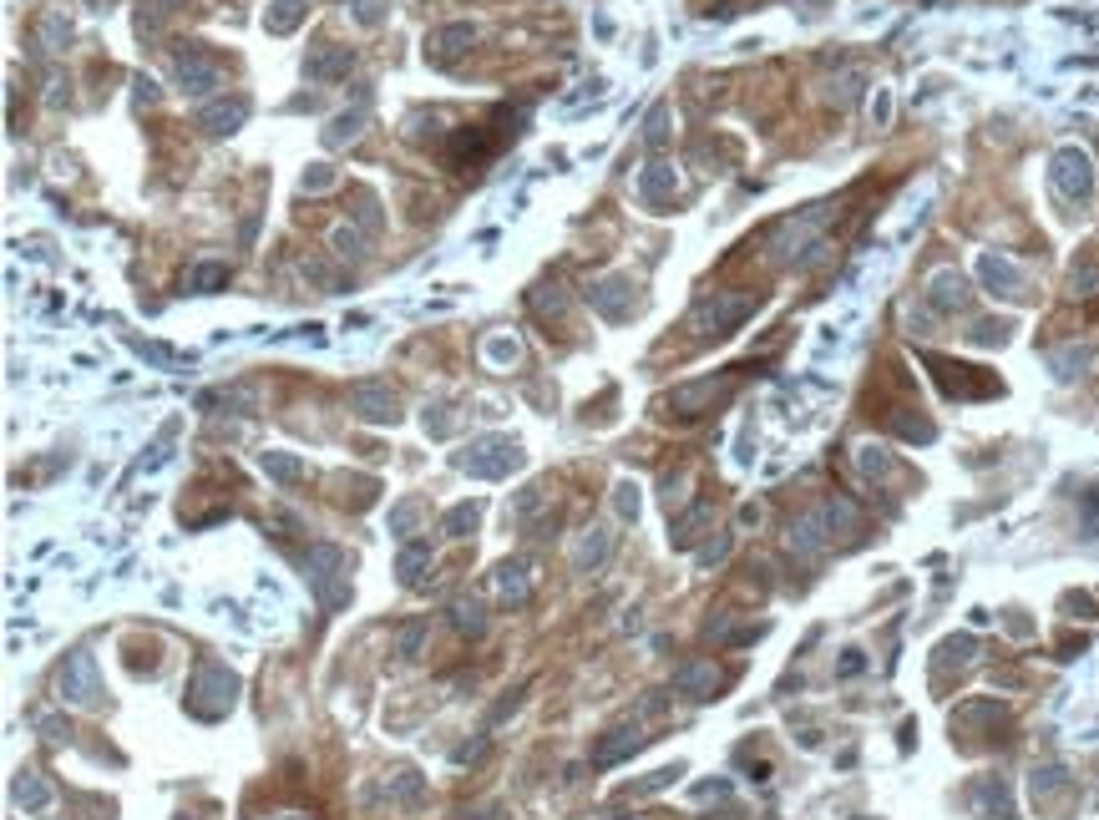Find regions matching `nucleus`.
<instances>
[{
  "label": "nucleus",
  "instance_id": "9d476101",
  "mask_svg": "<svg viewBox=\"0 0 1099 820\" xmlns=\"http://www.w3.org/2000/svg\"><path fill=\"white\" fill-rule=\"evenodd\" d=\"M471 41H477V31H471V26H461V21H456V26H441V31L426 36V61H431V66H451L456 56L471 51Z\"/></svg>",
  "mask_w": 1099,
  "mask_h": 820
},
{
  "label": "nucleus",
  "instance_id": "393cba45",
  "mask_svg": "<svg viewBox=\"0 0 1099 820\" xmlns=\"http://www.w3.org/2000/svg\"><path fill=\"white\" fill-rule=\"evenodd\" d=\"M259 461H264V471H269L274 481H299V476H304V461H299L294 451H264Z\"/></svg>",
  "mask_w": 1099,
  "mask_h": 820
},
{
  "label": "nucleus",
  "instance_id": "3c124183",
  "mask_svg": "<svg viewBox=\"0 0 1099 820\" xmlns=\"http://www.w3.org/2000/svg\"><path fill=\"white\" fill-rule=\"evenodd\" d=\"M284 820H299V815H284Z\"/></svg>",
  "mask_w": 1099,
  "mask_h": 820
},
{
  "label": "nucleus",
  "instance_id": "de8ad7c7",
  "mask_svg": "<svg viewBox=\"0 0 1099 820\" xmlns=\"http://www.w3.org/2000/svg\"><path fill=\"white\" fill-rule=\"evenodd\" d=\"M487 355H492V360H517V340H492Z\"/></svg>",
  "mask_w": 1099,
  "mask_h": 820
},
{
  "label": "nucleus",
  "instance_id": "a19ab883",
  "mask_svg": "<svg viewBox=\"0 0 1099 820\" xmlns=\"http://www.w3.org/2000/svg\"><path fill=\"white\" fill-rule=\"evenodd\" d=\"M1089 360V350H1064V355H1054V365H1059V380H1069L1074 375V365H1084Z\"/></svg>",
  "mask_w": 1099,
  "mask_h": 820
},
{
  "label": "nucleus",
  "instance_id": "09e8293b",
  "mask_svg": "<svg viewBox=\"0 0 1099 820\" xmlns=\"http://www.w3.org/2000/svg\"><path fill=\"white\" fill-rule=\"evenodd\" d=\"M137 97H142V102H157V87H152L147 76H137Z\"/></svg>",
  "mask_w": 1099,
  "mask_h": 820
},
{
  "label": "nucleus",
  "instance_id": "f8f14e48",
  "mask_svg": "<svg viewBox=\"0 0 1099 820\" xmlns=\"http://www.w3.org/2000/svg\"><path fill=\"white\" fill-rule=\"evenodd\" d=\"M927 304H932L937 314H958V309L968 304V279H963L958 269H942V274H932Z\"/></svg>",
  "mask_w": 1099,
  "mask_h": 820
},
{
  "label": "nucleus",
  "instance_id": "cd10ccee",
  "mask_svg": "<svg viewBox=\"0 0 1099 820\" xmlns=\"http://www.w3.org/2000/svg\"><path fill=\"white\" fill-rule=\"evenodd\" d=\"M218 284H228V269H223V264H198V269L188 274V289H193V294H213Z\"/></svg>",
  "mask_w": 1099,
  "mask_h": 820
},
{
  "label": "nucleus",
  "instance_id": "8fccbe9b",
  "mask_svg": "<svg viewBox=\"0 0 1099 820\" xmlns=\"http://www.w3.org/2000/svg\"><path fill=\"white\" fill-rule=\"evenodd\" d=\"M841 674H861V653H856V648H851L846 659H841Z\"/></svg>",
  "mask_w": 1099,
  "mask_h": 820
},
{
  "label": "nucleus",
  "instance_id": "423d86ee",
  "mask_svg": "<svg viewBox=\"0 0 1099 820\" xmlns=\"http://www.w3.org/2000/svg\"><path fill=\"white\" fill-rule=\"evenodd\" d=\"M350 410L365 421V426H396L401 421V400L385 380H360L350 385Z\"/></svg>",
  "mask_w": 1099,
  "mask_h": 820
},
{
  "label": "nucleus",
  "instance_id": "603ef678",
  "mask_svg": "<svg viewBox=\"0 0 1099 820\" xmlns=\"http://www.w3.org/2000/svg\"><path fill=\"white\" fill-rule=\"evenodd\" d=\"M178 820H188V815H178Z\"/></svg>",
  "mask_w": 1099,
  "mask_h": 820
},
{
  "label": "nucleus",
  "instance_id": "aec40b11",
  "mask_svg": "<svg viewBox=\"0 0 1099 820\" xmlns=\"http://www.w3.org/2000/svg\"><path fill=\"white\" fill-rule=\"evenodd\" d=\"M674 684H679L689 699H710L715 684H720V674H715V664H684V669L674 674Z\"/></svg>",
  "mask_w": 1099,
  "mask_h": 820
},
{
  "label": "nucleus",
  "instance_id": "58836bf2",
  "mask_svg": "<svg viewBox=\"0 0 1099 820\" xmlns=\"http://www.w3.org/2000/svg\"><path fill=\"white\" fill-rule=\"evenodd\" d=\"M892 426H897L907 441H932V421H922V416H897Z\"/></svg>",
  "mask_w": 1099,
  "mask_h": 820
},
{
  "label": "nucleus",
  "instance_id": "6ab92c4d",
  "mask_svg": "<svg viewBox=\"0 0 1099 820\" xmlns=\"http://www.w3.org/2000/svg\"><path fill=\"white\" fill-rule=\"evenodd\" d=\"M674 188H679V183H674V168H669V162H654V168L639 178V198H644L649 208H659L664 198H674Z\"/></svg>",
  "mask_w": 1099,
  "mask_h": 820
},
{
  "label": "nucleus",
  "instance_id": "ddd939ff",
  "mask_svg": "<svg viewBox=\"0 0 1099 820\" xmlns=\"http://www.w3.org/2000/svg\"><path fill=\"white\" fill-rule=\"evenodd\" d=\"M244 117H249V97H233V102H213V107H203V112H198V127L213 132V137H223V132H239Z\"/></svg>",
  "mask_w": 1099,
  "mask_h": 820
},
{
  "label": "nucleus",
  "instance_id": "39448f33",
  "mask_svg": "<svg viewBox=\"0 0 1099 820\" xmlns=\"http://www.w3.org/2000/svg\"><path fill=\"white\" fill-rule=\"evenodd\" d=\"M61 699L76 709H97L102 704V679H97V659L87 648H76L66 669H61Z\"/></svg>",
  "mask_w": 1099,
  "mask_h": 820
},
{
  "label": "nucleus",
  "instance_id": "20e7f679",
  "mask_svg": "<svg viewBox=\"0 0 1099 820\" xmlns=\"http://www.w3.org/2000/svg\"><path fill=\"white\" fill-rule=\"evenodd\" d=\"M745 314H755V299H750V294H715V299H704V304L694 309L689 330H694L699 340H720V335L735 330Z\"/></svg>",
  "mask_w": 1099,
  "mask_h": 820
},
{
  "label": "nucleus",
  "instance_id": "6e6552de",
  "mask_svg": "<svg viewBox=\"0 0 1099 820\" xmlns=\"http://www.w3.org/2000/svg\"><path fill=\"white\" fill-rule=\"evenodd\" d=\"M735 390V380L730 375H710V380H689V385H679L674 395H669V405H674V416H704V410H715L725 395Z\"/></svg>",
  "mask_w": 1099,
  "mask_h": 820
},
{
  "label": "nucleus",
  "instance_id": "1a4fd4ad",
  "mask_svg": "<svg viewBox=\"0 0 1099 820\" xmlns=\"http://www.w3.org/2000/svg\"><path fill=\"white\" fill-rule=\"evenodd\" d=\"M173 76H178V87H183L188 97H208V92H218V87H223V71H218V61H208V56H198V51H178Z\"/></svg>",
  "mask_w": 1099,
  "mask_h": 820
},
{
  "label": "nucleus",
  "instance_id": "c03bdc74",
  "mask_svg": "<svg viewBox=\"0 0 1099 820\" xmlns=\"http://www.w3.org/2000/svg\"><path fill=\"white\" fill-rule=\"evenodd\" d=\"M725 557H730V537H720V542H710V547L699 552V562H704V567H715V562H725Z\"/></svg>",
  "mask_w": 1099,
  "mask_h": 820
},
{
  "label": "nucleus",
  "instance_id": "2eb2a0df",
  "mask_svg": "<svg viewBox=\"0 0 1099 820\" xmlns=\"http://www.w3.org/2000/svg\"><path fill=\"white\" fill-rule=\"evenodd\" d=\"M608 552H613V532H608V527H588L583 542L573 547V567H578V572H593V567H603Z\"/></svg>",
  "mask_w": 1099,
  "mask_h": 820
},
{
  "label": "nucleus",
  "instance_id": "473e14b6",
  "mask_svg": "<svg viewBox=\"0 0 1099 820\" xmlns=\"http://www.w3.org/2000/svg\"><path fill=\"white\" fill-rule=\"evenodd\" d=\"M613 507H618L623 522H639V491L628 486V481H618V486H613Z\"/></svg>",
  "mask_w": 1099,
  "mask_h": 820
},
{
  "label": "nucleus",
  "instance_id": "37998d69",
  "mask_svg": "<svg viewBox=\"0 0 1099 820\" xmlns=\"http://www.w3.org/2000/svg\"><path fill=\"white\" fill-rule=\"evenodd\" d=\"M1069 284H1074V294H1094V284H1099V264H1094V269H1074Z\"/></svg>",
  "mask_w": 1099,
  "mask_h": 820
},
{
  "label": "nucleus",
  "instance_id": "f704fd0d",
  "mask_svg": "<svg viewBox=\"0 0 1099 820\" xmlns=\"http://www.w3.org/2000/svg\"><path fill=\"white\" fill-rule=\"evenodd\" d=\"M968 659H973V638H968V633H963V638H948V643L937 648V664H968Z\"/></svg>",
  "mask_w": 1099,
  "mask_h": 820
},
{
  "label": "nucleus",
  "instance_id": "412c9836",
  "mask_svg": "<svg viewBox=\"0 0 1099 820\" xmlns=\"http://www.w3.org/2000/svg\"><path fill=\"white\" fill-rule=\"evenodd\" d=\"M365 117H370V102H360L355 112H340V117L325 127V147H345V142H355V137L365 132Z\"/></svg>",
  "mask_w": 1099,
  "mask_h": 820
},
{
  "label": "nucleus",
  "instance_id": "f03ea898",
  "mask_svg": "<svg viewBox=\"0 0 1099 820\" xmlns=\"http://www.w3.org/2000/svg\"><path fill=\"white\" fill-rule=\"evenodd\" d=\"M233 704H239V679H233L223 664L203 659V664L193 669V684H188V709H193L198 719H223Z\"/></svg>",
  "mask_w": 1099,
  "mask_h": 820
},
{
  "label": "nucleus",
  "instance_id": "a18cd8bd",
  "mask_svg": "<svg viewBox=\"0 0 1099 820\" xmlns=\"http://www.w3.org/2000/svg\"><path fill=\"white\" fill-rule=\"evenodd\" d=\"M330 183H335V173H330V168H314V173H304V188H309V193H320V188H330Z\"/></svg>",
  "mask_w": 1099,
  "mask_h": 820
},
{
  "label": "nucleus",
  "instance_id": "4468645a",
  "mask_svg": "<svg viewBox=\"0 0 1099 820\" xmlns=\"http://www.w3.org/2000/svg\"><path fill=\"white\" fill-rule=\"evenodd\" d=\"M350 66H355V51H350V46H320V51L304 61L309 81H340Z\"/></svg>",
  "mask_w": 1099,
  "mask_h": 820
},
{
  "label": "nucleus",
  "instance_id": "a878e982",
  "mask_svg": "<svg viewBox=\"0 0 1099 820\" xmlns=\"http://www.w3.org/2000/svg\"><path fill=\"white\" fill-rule=\"evenodd\" d=\"M426 562H431V547H426V542H411V547L401 552L396 572H401V583H406V588H416V583H421V567H426Z\"/></svg>",
  "mask_w": 1099,
  "mask_h": 820
},
{
  "label": "nucleus",
  "instance_id": "bb28decb",
  "mask_svg": "<svg viewBox=\"0 0 1099 820\" xmlns=\"http://www.w3.org/2000/svg\"><path fill=\"white\" fill-rule=\"evenodd\" d=\"M978 800H983V820H1013V805L1003 795V785H978Z\"/></svg>",
  "mask_w": 1099,
  "mask_h": 820
},
{
  "label": "nucleus",
  "instance_id": "c85d7f7f",
  "mask_svg": "<svg viewBox=\"0 0 1099 820\" xmlns=\"http://www.w3.org/2000/svg\"><path fill=\"white\" fill-rule=\"evenodd\" d=\"M826 527H831V537H836V532H846V537H851V532L861 527V517H856V507H851V502H831V507H826Z\"/></svg>",
  "mask_w": 1099,
  "mask_h": 820
},
{
  "label": "nucleus",
  "instance_id": "dca6fc26",
  "mask_svg": "<svg viewBox=\"0 0 1099 820\" xmlns=\"http://www.w3.org/2000/svg\"><path fill=\"white\" fill-rule=\"evenodd\" d=\"M639 745H644L639 729H608V740L593 745V765H618L623 755H634Z\"/></svg>",
  "mask_w": 1099,
  "mask_h": 820
},
{
  "label": "nucleus",
  "instance_id": "4be33fe9",
  "mask_svg": "<svg viewBox=\"0 0 1099 820\" xmlns=\"http://www.w3.org/2000/svg\"><path fill=\"white\" fill-rule=\"evenodd\" d=\"M527 562H507L502 572H497V588H502V598L512 603V608H522L527 603V593H532V578H527Z\"/></svg>",
  "mask_w": 1099,
  "mask_h": 820
},
{
  "label": "nucleus",
  "instance_id": "2f4dec72",
  "mask_svg": "<svg viewBox=\"0 0 1099 820\" xmlns=\"http://www.w3.org/2000/svg\"><path fill=\"white\" fill-rule=\"evenodd\" d=\"M390 795L416 805V800H421V775H416V770H396V775H390Z\"/></svg>",
  "mask_w": 1099,
  "mask_h": 820
},
{
  "label": "nucleus",
  "instance_id": "0eeeda50",
  "mask_svg": "<svg viewBox=\"0 0 1099 820\" xmlns=\"http://www.w3.org/2000/svg\"><path fill=\"white\" fill-rule=\"evenodd\" d=\"M1049 178H1054V188H1059L1069 203H1089V193H1094V168H1089V157H1084L1079 147L1054 152V168H1049Z\"/></svg>",
  "mask_w": 1099,
  "mask_h": 820
},
{
  "label": "nucleus",
  "instance_id": "e433bc0d",
  "mask_svg": "<svg viewBox=\"0 0 1099 820\" xmlns=\"http://www.w3.org/2000/svg\"><path fill=\"white\" fill-rule=\"evenodd\" d=\"M856 461H861V471H867V476H887V471H892V456H887L882 446H861Z\"/></svg>",
  "mask_w": 1099,
  "mask_h": 820
},
{
  "label": "nucleus",
  "instance_id": "49530a36",
  "mask_svg": "<svg viewBox=\"0 0 1099 820\" xmlns=\"http://www.w3.org/2000/svg\"><path fill=\"white\" fill-rule=\"evenodd\" d=\"M335 249H340V254H360V233L340 228V233H335Z\"/></svg>",
  "mask_w": 1099,
  "mask_h": 820
},
{
  "label": "nucleus",
  "instance_id": "b1692460",
  "mask_svg": "<svg viewBox=\"0 0 1099 820\" xmlns=\"http://www.w3.org/2000/svg\"><path fill=\"white\" fill-rule=\"evenodd\" d=\"M16 800H21L26 810H46V805H51V785H46L36 770H26V775L16 780Z\"/></svg>",
  "mask_w": 1099,
  "mask_h": 820
},
{
  "label": "nucleus",
  "instance_id": "f257e3e1",
  "mask_svg": "<svg viewBox=\"0 0 1099 820\" xmlns=\"http://www.w3.org/2000/svg\"><path fill=\"white\" fill-rule=\"evenodd\" d=\"M304 578L314 588V598H320L325 613H340L350 608V552L335 547V542H314L304 552Z\"/></svg>",
  "mask_w": 1099,
  "mask_h": 820
},
{
  "label": "nucleus",
  "instance_id": "7ed1b4c3",
  "mask_svg": "<svg viewBox=\"0 0 1099 820\" xmlns=\"http://www.w3.org/2000/svg\"><path fill=\"white\" fill-rule=\"evenodd\" d=\"M451 461H456V471H466V476L497 481V476H507V471L522 466V446H517L512 436H477L466 451H456Z\"/></svg>",
  "mask_w": 1099,
  "mask_h": 820
},
{
  "label": "nucleus",
  "instance_id": "4c0bfd02",
  "mask_svg": "<svg viewBox=\"0 0 1099 820\" xmlns=\"http://www.w3.org/2000/svg\"><path fill=\"white\" fill-rule=\"evenodd\" d=\"M664 137H669V107H654V112H649V127H644V142L659 147Z\"/></svg>",
  "mask_w": 1099,
  "mask_h": 820
},
{
  "label": "nucleus",
  "instance_id": "c756f323",
  "mask_svg": "<svg viewBox=\"0 0 1099 820\" xmlns=\"http://www.w3.org/2000/svg\"><path fill=\"white\" fill-rule=\"evenodd\" d=\"M684 775V765H669V770H654L649 780H639V785H623V795H654V790H664V785H674Z\"/></svg>",
  "mask_w": 1099,
  "mask_h": 820
},
{
  "label": "nucleus",
  "instance_id": "79ce46f5",
  "mask_svg": "<svg viewBox=\"0 0 1099 820\" xmlns=\"http://www.w3.org/2000/svg\"><path fill=\"white\" fill-rule=\"evenodd\" d=\"M421 623H411V628H401V659H416V648H421Z\"/></svg>",
  "mask_w": 1099,
  "mask_h": 820
},
{
  "label": "nucleus",
  "instance_id": "72a5a7b5",
  "mask_svg": "<svg viewBox=\"0 0 1099 820\" xmlns=\"http://www.w3.org/2000/svg\"><path fill=\"white\" fill-rule=\"evenodd\" d=\"M451 618H456V628H461V633H471V638H477V633L487 628V618H482V608H477V603H456V608H451Z\"/></svg>",
  "mask_w": 1099,
  "mask_h": 820
},
{
  "label": "nucleus",
  "instance_id": "c9c22d12",
  "mask_svg": "<svg viewBox=\"0 0 1099 820\" xmlns=\"http://www.w3.org/2000/svg\"><path fill=\"white\" fill-rule=\"evenodd\" d=\"M421 426H426V436H451V405H426Z\"/></svg>",
  "mask_w": 1099,
  "mask_h": 820
},
{
  "label": "nucleus",
  "instance_id": "f3484780",
  "mask_svg": "<svg viewBox=\"0 0 1099 820\" xmlns=\"http://www.w3.org/2000/svg\"><path fill=\"white\" fill-rule=\"evenodd\" d=\"M710 522H715V507H710V502H694V507H689V512L674 522L669 542H674V547H694V542L704 537V527H710Z\"/></svg>",
  "mask_w": 1099,
  "mask_h": 820
},
{
  "label": "nucleus",
  "instance_id": "ea45409f",
  "mask_svg": "<svg viewBox=\"0 0 1099 820\" xmlns=\"http://www.w3.org/2000/svg\"><path fill=\"white\" fill-rule=\"evenodd\" d=\"M973 340H978V345H1003V340H1008V324H993V319H988V324H978Z\"/></svg>",
  "mask_w": 1099,
  "mask_h": 820
},
{
  "label": "nucleus",
  "instance_id": "9b49d317",
  "mask_svg": "<svg viewBox=\"0 0 1099 820\" xmlns=\"http://www.w3.org/2000/svg\"><path fill=\"white\" fill-rule=\"evenodd\" d=\"M588 299H593V309L603 319H628V314H634V289H628V279H603V284L588 289Z\"/></svg>",
  "mask_w": 1099,
  "mask_h": 820
},
{
  "label": "nucleus",
  "instance_id": "7c9ffc66",
  "mask_svg": "<svg viewBox=\"0 0 1099 820\" xmlns=\"http://www.w3.org/2000/svg\"><path fill=\"white\" fill-rule=\"evenodd\" d=\"M416 522H421V502H416V497H411V502H401L396 512H390V532H396V537H411V527H416Z\"/></svg>",
  "mask_w": 1099,
  "mask_h": 820
},
{
  "label": "nucleus",
  "instance_id": "a211bd4d",
  "mask_svg": "<svg viewBox=\"0 0 1099 820\" xmlns=\"http://www.w3.org/2000/svg\"><path fill=\"white\" fill-rule=\"evenodd\" d=\"M978 269H983V279L993 284V294H1024V274H1018L1013 264H1003L998 254H983Z\"/></svg>",
  "mask_w": 1099,
  "mask_h": 820
},
{
  "label": "nucleus",
  "instance_id": "5701e85b",
  "mask_svg": "<svg viewBox=\"0 0 1099 820\" xmlns=\"http://www.w3.org/2000/svg\"><path fill=\"white\" fill-rule=\"evenodd\" d=\"M477 517H482V502H456V507L441 517V532H446V537H466L471 527H477Z\"/></svg>",
  "mask_w": 1099,
  "mask_h": 820
}]
</instances>
